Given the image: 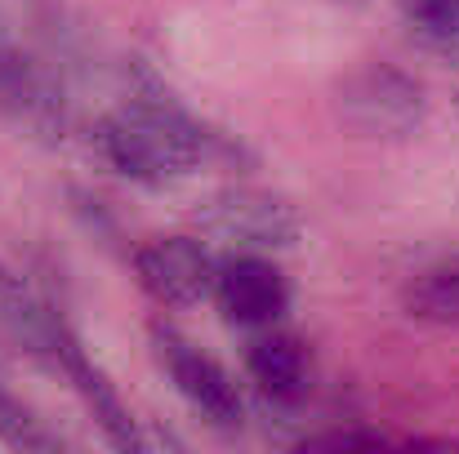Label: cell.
Listing matches in <instances>:
<instances>
[{
	"label": "cell",
	"instance_id": "cell-1",
	"mask_svg": "<svg viewBox=\"0 0 459 454\" xmlns=\"http://www.w3.org/2000/svg\"><path fill=\"white\" fill-rule=\"evenodd\" d=\"M94 148L108 169H117L121 178L152 187V192L183 183L210 156H228V160L241 156V143H232L228 134L196 121L143 67H134L130 99L121 107H112L108 116H99Z\"/></svg>",
	"mask_w": 459,
	"mask_h": 454
},
{
	"label": "cell",
	"instance_id": "cell-2",
	"mask_svg": "<svg viewBox=\"0 0 459 454\" xmlns=\"http://www.w3.org/2000/svg\"><path fill=\"white\" fill-rule=\"evenodd\" d=\"M0 121L13 134L45 143V148L72 134L67 76L45 54L22 49L4 13H0Z\"/></svg>",
	"mask_w": 459,
	"mask_h": 454
},
{
	"label": "cell",
	"instance_id": "cell-3",
	"mask_svg": "<svg viewBox=\"0 0 459 454\" xmlns=\"http://www.w3.org/2000/svg\"><path fill=\"white\" fill-rule=\"evenodd\" d=\"M339 121L370 143H406L429 121L424 85L393 63H361L334 85Z\"/></svg>",
	"mask_w": 459,
	"mask_h": 454
},
{
	"label": "cell",
	"instance_id": "cell-4",
	"mask_svg": "<svg viewBox=\"0 0 459 454\" xmlns=\"http://www.w3.org/2000/svg\"><path fill=\"white\" fill-rule=\"evenodd\" d=\"M196 223L210 236L232 241L241 250H290L304 232L295 201L255 183H232V187L210 192L196 205Z\"/></svg>",
	"mask_w": 459,
	"mask_h": 454
},
{
	"label": "cell",
	"instance_id": "cell-5",
	"mask_svg": "<svg viewBox=\"0 0 459 454\" xmlns=\"http://www.w3.org/2000/svg\"><path fill=\"white\" fill-rule=\"evenodd\" d=\"M152 343H156V361L165 365L174 392H178L210 428L232 433V428L246 424L241 388H237V379H232L210 352H201L192 338H183V334L169 330V325H156Z\"/></svg>",
	"mask_w": 459,
	"mask_h": 454
},
{
	"label": "cell",
	"instance_id": "cell-6",
	"mask_svg": "<svg viewBox=\"0 0 459 454\" xmlns=\"http://www.w3.org/2000/svg\"><path fill=\"white\" fill-rule=\"evenodd\" d=\"M210 299L219 303L223 321L241 330H273L290 312V281L286 272L264 254V250H241L214 268V290Z\"/></svg>",
	"mask_w": 459,
	"mask_h": 454
},
{
	"label": "cell",
	"instance_id": "cell-7",
	"mask_svg": "<svg viewBox=\"0 0 459 454\" xmlns=\"http://www.w3.org/2000/svg\"><path fill=\"white\" fill-rule=\"evenodd\" d=\"M214 254L196 236H152L134 250V277L160 307H196L214 290Z\"/></svg>",
	"mask_w": 459,
	"mask_h": 454
},
{
	"label": "cell",
	"instance_id": "cell-8",
	"mask_svg": "<svg viewBox=\"0 0 459 454\" xmlns=\"http://www.w3.org/2000/svg\"><path fill=\"white\" fill-rule=\"evenodd\" d=\"M54 370L81 392V401L90 406V415H94V424L103 428V437H108V446H117V450H148V437L139 433V424H134V415H130V406L121 401V392H117V383L103 374V365L85 352V343H81V334L67 325V321H58V334H54Z\"/></svg>",
	"mask_w": 459,
	"mask_h": 454
},
{
	"label": "cell",
	"instance_id": "cell-9",
	"mask_svg": "<svg viewBox=\"0 0 459 454\" xmlns=\"http://www.w3.org/2000/svg\"><path fill=\"white\" fill-rule=\"evenodd\" d=\"M246 374L273 410H295L312 397V347L273 325L246 347Z\"/></svg>",
	"mask_w": 459,
	"mask_h": 454
},
{
	"label": "cell",
	"instance_id": "cell-10",
	"mask_svg": "<svg viewBox=\"0 0 459 454\" xmlns=\"http://www.w3.org/2000/svg\"><path fill=\"white\" fill-rule=\"evenodd\" d=\"M402 312L420 325L459 330V254L420 268L402 286Z\"/></svg>",
	"mask_w": 459,
	"mask_h": 454
},
{
	"label": "cell",
	"instance_id": "cell-11",
	"mask_svg": "<svg viewBox=\"0 0 459 454\" xmlns=\"http://www.w3.org/2000/svg\"><path fill=\"white\" fill-rule=\"evenodd\" d=\"M0 441H4L9 450H22V454H58L63 450V437H58L27 401H18V397L4 388V379H0Z\"/></svg>",
	"mask_w": 459,
	"mask_h": 454
},
{
	"label": "cell",
	"instance_id": "cell-12",
	"mask_svg": "<svg viewBox=\"0 0 459 454\" xmlns=\"http://www.w3.org/2000/svg\"><path fill=\"white\" fill-rule=\"evenodd\" d=\"M402 22L424 49L459 54V0H402Z\"/></svg>",
	"mask_w": 459,
	"mask_h": 454
},
{
	"label": "cell",
	"instance_id": "cell-13",
	"mask_svg": "<svg viewBox=\"0 0 459 454\" xmlns=\"http://www.w3.org/2000/svg\"><path fill=\"white\" fill-rule=\"evenodd\" d=\"M388 437L379 428H361V424H343V428H325V433H304L299 446L304 450H375Z\"/></svg>",
	"mask_w": 459,
	"mask_h": 454
},
{
	"label": "cell",
	"instance_id": "cell-14",
	"mask_svg": "<svg viewBox=\"0 0 459 454\" xmlns=\"http://www.w3.org/2000/svg\"><path fill=\"white\" fill-rule=\"evenodd\" d=\"M13 286H18V281H13V277H9V272L0 268V295H4V290H13Z\"/></svg>",
	"mask_w": 459,
	"mask_h": 454
},
{
	"label": "cell",
	"instance_id": "cell-15",
	"mask_svg": "<svg viewBox=\"0 0 459 454\" xmlns=\"http://www.w3.org/2000/svg\"><path fill=\"white\" fill-rule=\"evenodd\" d=\"M339 4H348V9H357V4H366V0H339Z\"/></svg>",
	"mask_w": 459,
	"mask_h": 454
}]
</instances>
